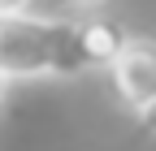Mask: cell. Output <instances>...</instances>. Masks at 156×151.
Masks as SVG:
<instances>
[{"label": "cell", "instance_id": "obj_1", "mask_svg": "<svg viewBox=\"0 0 156 151\" xmlns=\"http://www.w3.org/2000/svg\"><path fill=\"white\" fill-rule=\"evenodd\" d=\"M87 69L83 35L69 17L9 13L0 17V73L13 78H74Z\"/></svg>", "mask_w": 156, "mask_h": 151}, {"label": "cell", "instance_id": "obj_2", "mask_svg": "<svg viewBox=\"0 0 156 151\" xmlns=\"http://www.w3.org/2000/svg\"><path fill=\"white\" fill-rule=\"evenodd\" d=\"M113 91L134 117L156 104V39H130L113 65Z\"/></svg>", "mask_w": 156, "mask_h": 151}, {"label": "cell", "instance_id": "obj_3", "mask_svg": "<svg viewBox=\"0 0 156 151\" xmlns=\"http://www.w3.org/2000/svg\"><path fill=\"white\" fill-rule=\"evenodd\" d=\"M78 35H83V56L87 69H113L117 56L126 52V43L134 35L122 22H108V17H91V22H78Z\"/></svg>", "mask_w": 156, "mask_h": 151}, {"label": "cell", "instance_id": "obj_4", "mask_svg": "<svg viewBox=\"0 0 156 151\" xmlns=\"http://www.w3.org/2000/svg\"><path fill=\"white\" fill-rule=\"evenodd\" d=\"M30 0H0V17H9V13H26Z\"/></svg>", "mask_w": 156, "mask_h": 151}, {"label": "cell", "instance_id": "obj_5", "mask_svg": "<svg viewBox=\"0 0 156 151\" xmlns=\"http://www.w3.org/2000/svg\"><path fill=\"white\" fill-rule=\"evenodd\" d=\"M104 0H65V9H74V13H87V9H100Z\"/></svg>", "mask_w": 156, "mask_h": 151}, {"label": "cell", "instance_id": "obj_6", "mask_svg": "<svg viewBox=\"0 0 156 151\" xmlns=\"http://www.w3.org/2000/svg\"><path fill=\"white\" fill-rule=\"evenodd\" d=\"M139 121H143V129H152V134H156V104H152V108L143 112V117H139Z\"/></svg>", "mask_w": 156, "mask_h": 151}, {"label": "cell", "instance_id": "obj_7", "mask_svg": "<svg viewBox=\"0 0 156 151\" xmlns=\"http://www.w3.org/2000/svg\"><path fill=\"white\" fill-rule=\"evenodd\" d=\"M5 95H9V78L0 73V104H5Z\"/></svg>", "mask_w": 156, "mask_h": 151}]
</instances>
